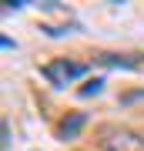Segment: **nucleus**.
<instances>
[{
    "mask_svg": "<svg viewBox=\"0 0 144 151\" xmlns=\"http://www.w3.org/2000/svg\"><path fill=\"white\" fill-rule=\"evenodd\" d=\"M101 148L104 151H144V134H138L131 128H104Z\"/></svg>",
    "mask_w": 144,
    "mask_h": 151,
    "instance_id": "1",
    "label": "nucleus"
},
{
    "mask_svg": "<svg viewBox=\"0 0 144 151\" xmlns=\"http://www.w3.org/2000/svg\"><path fill=\"white\" fill-rule=\"evenodd\" d=\"M84 64H77V60H67V57H57V60H47L44 64V70L40 74L47 77V81L54 84V87H67V84H74L80 74H84Z\"/></svg>",
    "mask_w": 144,
    "mask_h": 151,
    "instance_id": "2",
    "label": "nucleus"
},
{
    "mask_svg": "<svg viewBox=\"0 0 144 151\" xmlns=\"http://www.w3.org/2000/svg\"><path fill=\"white\" fill-rule=\"evenodd\" d=\"M94 60H101V64H111V67H138V60L131 54H97Z\"/></svg>",
    "mask_w": 144,
    "mask_h": 151,
    "instance_id": "3",
    "label": "nucleus"
},
{
    "mask_svg": "<svg viewBox=\"0 0 144 151\" xmlns=\"http://www.w3.org/2000/svg\"><path fill=\"white\" fill-rule=\"evenodd\" d=\"M84 128V114H70V118H64V124H60V138H77V131Z\"/></svg>",
    "mask_w": 144,
    "mask_h": 151,
    "instance_id": "4",
    "label": "nucleus"
},
{
    "mask_svg": "<svg viewBox=\"0 0 144 151\" xmlns=\"http://www.w3.org/2000/svg\"><path fill=\"white\" fill-rule=\"evenodd\" d=\"M101 87H104V81H101V77H94V81H87L84 87H80V94H84V97H91V94L101 91Z\"/></svg>",
    "mask_w": 144,
    "mask_h": 151,
    "instance_id": "5",
    "label": "nucleus"
}]
</instances>
